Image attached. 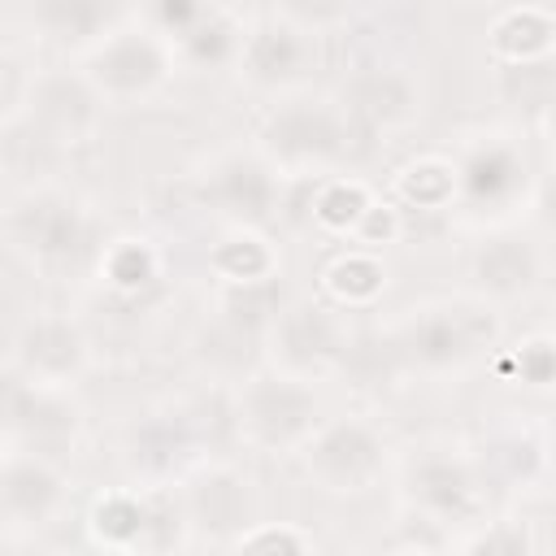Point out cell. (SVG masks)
Wrapping results in <instances>:
<instances>
[{
	"instance_id": "obj_27",
	"label": "cell",
	"mask_w": 556,
	"mask_h": 556,
	"mask_svg": "<svg viewBox=\"0 0 556 556\" xmlns=\"http://www.w3.org/2000/svg\"><path fill=\"white\" fill-rule=\"evenodd\" d=\"M465 4H478V0H465Z\"/></svg>"
},
{
	"instance_id": "obj_12",
	"label": "cell",
	"mask_w": 556,
	"mask_h": 556,
	"mask_svg": "<svg viewBox=\"0 0 556 556\" xmlns=\"http://www.w3.org/2000/svg\"><path fill=\"white\" fill-rule=\"evenodd\" d=\"M248 508H252V495H248V478L226 469V465H208L200 469L187 491H182V517H187V530H204V534H243L248 526ZM239 543V539H235Z\"/></svg>"
},
{
	"instance_id": "obj_24",
	"label": "cell",
	"mask_w": 556,
	"mask_h": 556,
	"mask_svg": "<svg viewBox=\"0 0 556 556\" xmlns=\"http://www.w3.org/2000/svg\"><path fill=\"white\" fill-rule=\"evenodd\" d=\"M274 4H278L282 22H291V26L313 35V30H330V26L348 22L356 0H274Z\"/></svg>"
},
{
	"instance_id": "obj_14",
	"label": "cell",
	"mask_w": 556,
	"mask_h": 556,
	"mask_svg": "<svg viewBox=\"0 0 556 556\" xmlns=\"http://www.w3.org/2000/svg\"><path fill=\"white\" fill-rule=\"evenodd\" d=\"M408 486H413V508H421L439 526L452 521V517H469L473 513V500H478L473 473L456 456H447V452H426L413 465Z\"/></svg>"
},
{
	"instance_id": "obj_7",
	"label": "cell",
	"mask_w": 556,
	"mask_h": 556,
	"mask_svg": "<svg viewBox=\"0 0 556 556\" xmlns=\"http://www.w3.org/2000/svg\"><path fill=\"white\" fill-rule=\"evenodd\" d=\"M9 239L22 256H30L39 265H61L87 243V226L70 195L30 187L9 208Z\"/></svg>"
},
{
	"instance_id": "obj_25",
	"label": "cell",
	"mask_w": 556,
	"mask_h": 556,
	"mask_svg": "<svg viewBox=\"0 0 556 556\" xmlns=\"http://www.w3.org/2000/svg\"><path fill=\"white\" fill-rule=\"evenodd\" d=\"M534 213H539V222L543 226H556V165L539 178V187H534Z\"/></svg>"
},
{
	"instance_id": "obj_23",
	"label": "cell",
	"mask_w": 556,
	"mask_h": 556,
	"mask_svg": "<svg viewBox=\"0 0 556 556\" xmlns=\"http://www.w3.org/2000/svg\"><path fill=\"white\" fill-rule=\"evenodd\" d=\"M382 287V269L369 261V256H343L334 269H330V291L348 304H365L374 291Z\"/></svg>"
},
{
	"instance_id": "obj_11",
	"label": "cell",
	"mask_w": 556,
	"mask_h": 556,
	"mask_svg": "<svg viewBox=\"0 0 556 556\" xmlns=\"http://www.w3.org/2000/svg\"><path fill=\"white\" fill-rule=\"evenodd\" d=\"M87 365V339L74 321L65 317H30L17 339H13V356L9 369L43 382V387H70Z\"/></svg>"
},
{
	"instance_id": "obj_22",
	"label": "cell",
	"mask_w": 556,
	"mask_h": 556,
	"mask_svg": "<svg viewBox=\"0 0 556 556\" xmlns=\"http://www.w3.org/2000/svg\"><path fill=\"white\" fill-rule=\"evenodd\" d=\"M169 447H182V434L174 421H152L143 430H135L130 439V465L135 469H148V473H165L174 465Z\"/></svg>"
},
{
	"instance_id": "obj_5",
	"label": "cell",
	"mask_w": 556,
	"mask_h": 556,
	"mask_svg": "<svg viewBox=\"0 0 556 556\" xmlns=\"http://www.w3.org/2000/svg\"><path fill=\"white\" fill-rule=\"evenodd\" d=\"M495 339V313L482 304H430L408 326L400 348L426 369H452L465 365L478 348Z\"/></svg>"
},
{
	"instance_id": "obj_26",
	"label": "cell",
	"mask_w": 556,
	"mask_h": 556,
	"mask_svg": "<svg viewBox=\"0 0 556 556\" xmlns=\"http://www.w3.org/2000/svg\"><path fill=\"white\" fill-rule=\"evenodd\" d=\"M469 547H486V552H495V547H530V539H526V530H513V534H504V521H500V530H491V534H482V539H473Z\"/></svg>"
},
{
	"instance_id": "obj_19",
	"label": "cell",
	"mask_w": 556,
	"mask_h": 556,
	"mask_svg": "<svg viewBox=\"0 0 556 556\" xmlns=\"http://www.w3.org/2000/svg\"><path fill=\"white\" fill-rule=\"evenodd\" d=\"M30 17L48 30V39H83L100 26L96 0H35Z\"/></svg>"
},
{
	"instance_id": "obj_1",
	"label": "cell",
	"mask_w": 556,
	"mask_h": 556,
	"mask_svg": "<svg viewBox=\"0 0 556 556\" xmlns=\"http://www.w3.org/2000/svg\"><path fill=\"white\" fill-rule=\"evenodd\" d=\"M308 378L300 374H256L239 387L235 400V426L248 443L265 447V452H287V447H304L308 434L321 426L317 421V395L304 387Z\"/></svg>"
},
{
	"instance_id": "obj_15",
	"label": "cell",
	"mask_w": 556,
	"mask_h": 556,
	"mask_svg": "<svg viewBox=\"0 0 556 556\" xmlns=\"http://www.w3.org/2000/svg\"><path fill=\"white\" fill-rule=\"evenodd\" d=\"M239 61H243V74L252 83H261V87L291 83L308 61V30H300V26L282 22V17L265 22L243 39Z\"/></svg>"
},
{
	"instance_id": "obj_4",
	"label": "cell",
	"mask_w": 556,
	"mask_h": 556,
	"mask_svg": "<svg viewBox=\"0 0 556 556\" xmlns=\"http://www.w3.org/2000/svg\"><path fill=\"white\" fill-rule=\"evenodd\" d=\"M78 434V408L65 387H43L9 369L4 387V447L56 456Z\"/></svg>"
},
{
	"instance_id": "obj_6",
	"label": "cell",
	"mask_w": 556,
	"mask_h": 556,
	"mask_svg": "<svg viewBox=\"0 0 556 556\" xmlns=\"http://www.w3.org/2000/svg\"><path fill=\"white\" fill-rule=\"evenodd\" d=\"M348 122L334 109H326L321 100H287L282 109H274L265 117L261 148L291 169L326 165L348 148Z\"/></svg>"
},
{
	"instance_id": "obj_18",
	"label": "cell",
	"mask_w": 556,
	"mask_h": 556,
	"mask_svg": "<svg viewBox=\"0 0 556 556\" xmlns=\"http://www.w3.org/2000/svg\"><path fill=\"white\" fill-rule=\"evenodd\" d=\"M556 39V22L539 9H521V13H508L500 26H495V48L513 61H534L552 48Z\"/></svg>"
},
{
	"instance_id": "obj_9",
	"label": "cell",
	"mask_w": 556,
	"mask_h": 556,
	"mask_svg": "<svg viewBox=\"0 0 556 556\" xmlns=\"http://www.w3.org/2000/svg\"><path fill=\"white\" fill-rule=\"evenodd\" d=\"M269 343H274V361L287 374H321L330 369L339 356H348V330L339 326V317L321 304H291L282 313H274L269 326Z\"/></svg>"
},
{
	"instance_id": "obj_21",
	"label": "cell",
	"mask_w": 556,
	"mask_h": 556,
	"mask_svg": "<svg viewBox=\"0 0 556 556\" xmlns=\"http://www.w3.org/2000/svg\"><path fill=\"white\" fill-rule=\"evenodd\" d=\"M513 174H517V156H513L504 143H491L486 152H478V156L465 165V187H469L473 195L495 200L500 187L513 182Z\"/></svg>"
},
{
	"instance_id": "obj_8",
	"label": "cell",
	"mask_w": 556,
	"mask_h": 556,
	"mask_svg": "<svg viewBox=\"0 0 556 556\" xmlns=\"http://www.w3.org/2000/svg\"><path fill=\"white\" fill-rule=\"evenodd\" d=\"M104 96L87 74H35L26 96V122L52 143H83L100 122Z\"/></svg>"
},
{
	"instance_id": "obj_16",
	"label": "cell",
	"mask_w": 556,
	"mask_h": 556,
	"mask_svg": "<svg viewBox=\"0 0 556 556\" xmlns=\"http://www.w3.org/2000/svg\"><path fill=\"white\" fill-rule=\"evenodd\" d=\"M469 274H473V282H478L482 295H491V300H517L539 278V252H534V243H526L517 235H500V239H486L473 252Z\"/></svg>"
},
{
	"instance_id": "obj_20",
	"label": "cell",
	"mask_w": 556,
	"mask_h": 556,
	"mask_svg": "<svg viewBox=\"0 0 556 556\" xmlns=\"http://www.w3.org/2000/svg\"><path fill=\"white\" fill-rule=\"evenodd\" d=\"M96 534L109 543V547H126V543H139L143 539V500H126V495H113L96 508L91 517Z\"/></svg>"
},
{
	"instance_id": "obj_17",
	"label": "cell",
	"mask_w": 556,
	"mask_h": 556,
	"mask_svg": "<svg viewBox=\"0 0 556 556\" xmlns=\"http://www.w3.org/2000/svg\"><path fill=\"white\" fill-rule=\"evenodd\" d=\"M213 191L239 217H265L274 204V178L261 161H226L213 174Z\"/></svg>"
},
{
	"instance_id": "obj_3",
	"label": "cell",
	"mask_w": 556,
	"mask_h": 556,
	"mask_svg": "<svg viewBox=\"0 0 556 556\" xmlns=\"http://www.w3.org/2000/svg\"><path fill=\"white\" fill-rule=\"evenodd\" d=\"M83 74L104 100H143L169 74V48L152 30H113L91 52Z\"/></svg>"
},
{
	"instance_id": "obj_10",
	"label": "cell",
	"mask_w": 556,
	"mask_h": 556,
	"mask_svg": "<svg viewBox=\"0 0 556 556\" xmlns=\"http://www.w3.org/2000/svg\"><path fill=\"white\" fill-rule=\"evenodd\" d=\"M65 504V478L52 465V456L26 452V447H4V469H0V513L4 526L17 530H39L48 526Z\"/></svg>"
},
{
	"instance_id": "obj_2",
	"label": "cell",
	"mask_w": 556,
	"mask_h": 556,
	"mask_svg": "<svg viewBox=\"0 0 556 556\" xmlns=\"http://www.w3.org/2000/svg\"><path fill=\"white\" fill-rule=\"evenodd\" d=\"M304 465L308 478H317L326 491L334 495H356L365 491L382 465H387V443L382 434L361 421V417H343V421H326L308 434L304 443Z\"/></svg>"
},
{
	"instance_id": "obj_13",
	"label": "cell",
	"mask_w": 556,
	"mask_h": 556,
	"mask_svg": "<svg viewBox=\"0 0 556 556\" xmlns=\"http://www.w3.org/2000/svg\"><path fill=\"white\" fill-rule=\"evenodd\" d=\"M343 109L348 117L374 126V130H391V126H404L413 122L417 113V87L404 70L395 65H378L369 74H356L343 91Z\"/></svg>"
}]
</instances>
